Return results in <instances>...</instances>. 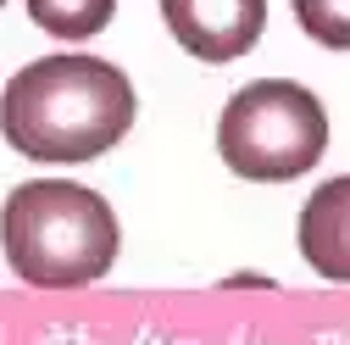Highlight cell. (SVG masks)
<instances>
[{
	"label": "cell",
	"instance_id": "cell-1",
	"mask_svg": "<svg viewBox=\"0 0 350 345\" xmlns=\"http://www.w3.org/2000/svg\"><path fill=\"white\" fill-rule=\"evenodd\" d=\"M134 84L100 56H39L0 95V134L28 162H95L134 128Z\"/></svg>",
	"mask_w": 350,
	"mask_h": 345
},
{
	"label": "cell",
	"instance_id": "cell-2",
	"mask_svg": "<svg viewBox=\"0 0 350 345\" xmlns=\"http://www.w3.org/2000/svg\"><path fill=\"white\" fill-rule=\"evenodd\" d=\"M0 245L33 290H90L117 262V212L100 190L72 179H28L0 206Z\"/></svg>",
	"mask_w": 350,
	"mask_h": 345
},
{
	"label": "cell",
	"instance_id": "cell-3",
	"mask_svg": "<svg viewBox=\"0 0 350 345\" xmlns=\"http://www.w3.org/2000/svg\"><path fill=\"white\" fill-rule=\"evenodd\" d=\"M328 151L323 101L289 78H256L217 117V156L234 179L250 184H295Z\"/></svg>",
	"mask_w": 350,
	"mask_h": 345
},
{
	"label": "cell",
	"instance_id": "cell-4",
	"mask_svg": "<svg viewBox=\"0 0 350 345\" xmlns=\"http://www.w3.org/2000/svg\"><path fill=\"white\" fill-rule=\"evenodd\" d=\"M167 34L195 62H239L267 28V0H161Z\"/></svg>",
	"mask_w": 350,
	"mask_h": 345
},
{
	"label": "cell",
	"instance_id": "cell-5",
	"mask_svg": "<svg viewBox=\"0 0 350 345\" xmlns=\"http://www.w3.org/2000/svg\"><path fill=\"white\" fill-rule=\"evenodd\" d=\"M300 256L328 284H350V172L328 179L300 206Z\"/></svg>",
	"mask_w": 350,
	"mask_h": 345
},
{
	"label": "cell",
	"instance_id": "cell-6",
	"mask_svg": "<svg viewBox=\"0 0 350 345\" xmlns=\"http://www.w3.org/2000/svg\"><path fill=\"white\" fill-rule=\"evenodd\" d=\"M28 17L67 45H83L117 17V0H28Z\"/></svg>",
	"mask_w": 350,
	"mask_h": 345
},
{
	"label": "cell",
	"instance_id": "cell-7",
	"mask_svg": "<svg viewBox=\"0 0 350 345\" xmlns=\"http://www.w3.org/2000/svg\"><path fill=\"white\" fill-rule=\"evenodd\" d=\"M295 17L323 51H350V0H295Z\"/></svg>",
	"mask_w": 350,
	"mask_h": 345
},
{
	"label": "cell",
	"instance_id": "cell-8",
	"mask_svg": "<svg viewBox=\"0 0 350 345\" xmlns=\"http://www.w3.org/2000/svg\"><path fill=\"white\" fill-rule=\"evenodd\" d=\"M0 6H6V0H0Z\"/></svg>",
	"mask_w": 350,
	"mask_h": 345
}]
</instances>
